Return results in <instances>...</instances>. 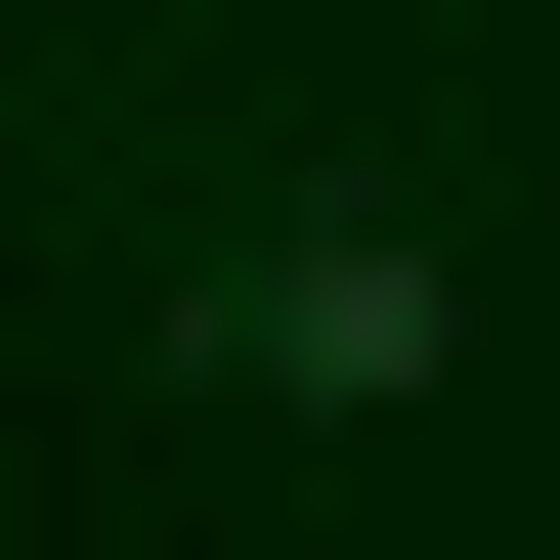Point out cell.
Instances as JSON below:
<instances>
[{
  "mask_svg": "<svg viewBox=\"0 0 560 560\" xmlns=\"http://www.w3.org/2000/svg\"><path fill=\"white\" fill-rule=\"evenodd\" d=\"M259 388H431V215H259Z\"/></svg>",
  "mask_w": 560,
  "mask_h": 560,
  "instance_id": "1",
  "label": "cell"
}]
</instances>
